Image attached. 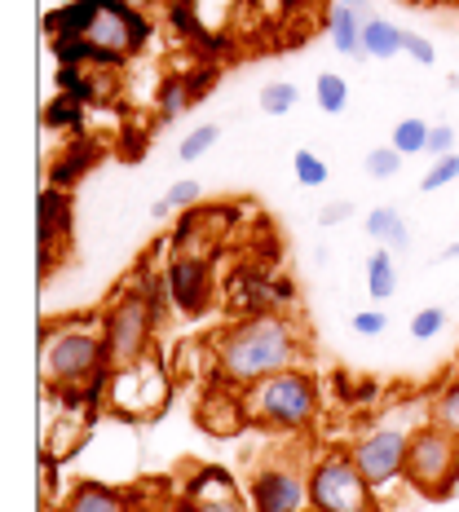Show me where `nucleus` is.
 <instances>
[{
    "label": "nucleus",
    "instance_id": "nucleus-1",
    "mask_svg": "<svg viewBox=\"0 0 459 512\" xmlns=\"http://www.w3.org/2000/svg\"><path fill=\"white\" fill-rule=\"evenodd\" d=\"M305 354V332L292 314H252L212 336V371L221 384L248 389V384L296 367Z\"/></svg>",
    "mask_w": 459,
    "mask_h": 512
},
{
    "label": "nucleus",
    "instance_id": "nucleus-2",
    "mask_svg": "<svg viewBox=\"0 0 459 512\" xmlns=\"http://www.w3.org/2000/svg\"><path fill=\"white\" fill-rule=\"evenodd\" d=\"M40 376H45V389L102 398L106 380H111L102 314L49 318L45 332H40Z\"/></svg>",
    "mask_w": 459,
    "mask_h": 512
},
{
    "label": "nucleus",
    "instance_id": "nucleus-3",
    "mask_svg": "<svg viewBox=\"0 0 459 512\" xmlns=\"http://www.w3.org/2000/svg\"><path fill=\"white\" fill-rule=\"evenodd\" d=\"M318 384L309 371L287 367L274 371V376L256 380L243 389V411H248V424L256 429H287V433H305L309 424L318 420Z\"/></svg>",
    "mask_w": 459,
    "mask_h": 512
},
{
    "label": "nucleus",
    "instance_id": "nucleus-4",
    "mask_svg": "<svg viewBox=\"0 0 459 512\" xmlns=\"http://www.w3.org/2000/svg\"><path fill=\"white\" fill-rule=\"evenodd\" d=\"M168 398H173V376H168L164 358L155 354L128 362V367H115L102 393L106 407L124 415V420H155L168 407Z\"/></svg>",
    "mask_w": 459,
    "mask_h": 512
},
{
    "label": "nucleus",
    "instance_id": "nucleus-5",
    "mask_svg": "<svg viewBox=\"0 0 459 512\" xmlns=\"http://www.w3.org/2000/svg\"><path fill=\"white\" fill-rule=\"evenodd\" d=\"M402 482L424 499H446L459 486V442L442 433L437 424L424 420L411 433L407 464H402Z\"/></svg>",
    "mask_w": 459,
    "mask_h": 512
},
{
    "label": "nucleus",
    "instance_id": "nucleus-6",
    "mask_svg": "<svg viewBox=\"0 0 459 512\" xmlns=\"http://www.w3.org/2000/svg\"><path fill=\"white\" fill-rule=\"evenodd\" d=\"M309 512H376V486L349 451H327L309 464Z\"/></svg>",
    "mask_w": 459,
    "mask_h": 512
},
{
    "label": "nucleus",
    "instance_id": "nucleus-7",
    "mask_svg": "<svg viewBox=\"0 0 459 512\" xmlns=\"http://www.w3.org/2000/svg\"><path fill=\"white\" fill-rule=\"evenodd\" d=\"M102 336H106V358H111V371L151 354L155 314H151L146 292L137 283L120 287V292L111 296V305L102 309Z\"/></svg>",
    "mask_w": 459,
    "mask_h": 512
},
{
    "label": "nucleus",
    "instance_id": "nucleus-8",
    "mask_svg": "<svg viewBox=\"0 0 459 512\" xmlns=\"http://www.w3.org/2000/svg\"><path fill=\"white\" fill-rule=\"evenodd\" d=\"M146 40H151V23H146L137 9L120 5V0H98V9H93L80 45H84V53H89V62L115 67V62L133 58Z\"/></svg>",
    "mask_w": 459,
    "mask_h": 512
},
{
    "label": "nucleus",
    "instance_id": "nucleus-9",
    "mask_svg": "<svg viewBox=\"0 0 459 512\" xmlns=\"http://www.w3.org/2000/svg\"><path fill=\"white\" fill-rule=\"evenodd\" d=\"M292 301H296L292 283L274 279V274L261 270V265H239V270L226 279V305L239 318H252V314H287Z\"/></svg>",
    "mask_w": 459,
    "mask_h": 512
},
{
    "label": "nucleus",
    "instance_id": "nucleus-10",
    "mask_svg": "<svg viewBox=\"0 0 459 512\" xmlns=\"http://www.w3.org/2000/svg\"><path fill=\"white\" fill-rule=\"evenodd\" d=\"M248 499L252 512H309V473H296L287 460H270L252 473Z\"/></svg>",
    "mask_w": 459,
    "mask_h": 512
},
{
    "label": "nucleus",
    "instance_id": "nucleus-11",
    "mask_svg": "<svg viewBox=\"0 0 459 512\" xmlns=\"http://www.w3.org/2000/svg\"><path fill=\"white\" fill-rule=\"evenodd\" d=\"M168 279V296H173V309L181 318H199L212 309V256L199 252H173L164 265Z\"/></svg>",
    "mask_w": 459,
    "mask_h": 512
},
{
    "label": "nucleus",
    "instance_id": "nucleus-12",
    "mask_svg": "<svg viewBox=\"0 0 459 512\" xmlns=\"http://www.w3.org/2000/svg\"><path fill=\"white\" fill-rule=\"evenodd\" d=\"M407 446H411V433L407 429H393V424H384V429H371L367 437H358V442L349 446V455H354V464L362 468V477H367L376 490H384V486H393L402 477Z\"/></svg>",
    "mask_w": 459,
    "mask_h": 512
},
{
    "label": "nucleus",
    "instance_id": "nucleus-13",
    "mask_svg": "<svg viewBox=\"0 0 459 512\" xmlns=\"http://www.w3.org/2000/svg\"><path fill=\"white\" fill-rule=\"evenodd\" d=\"M71 234V195L62 186H45L40 190V270H49V252L62 248Z\"/></svg>",
    "mask_w": 459,
    "mask_h": 512
},
{
    "label": "nucleus",
    "instance_id": "nucleus-14",
    "mask_svg": "<svg viewBox=\"0 0 459 512\" xmlns=\"http://www.w3.org/2000/svg\"><path fill=\"white\" fill-rule=\"evenodd\" d=\"M58 512H133V490H115L106 482H80Z\"/></svg>",
    "mask_w": 459,
    "mask_h": 512
},
{
    "label": "nucleus",
    "instance_id": "nucleus-15",
    "mask_svg": "<svg viewBox=\"0 0 459 512\" xmlns=\"http://www.w3.org/2000/svg\"><path fill=\"white\" fill-rule=\"evenodd\" d=\"M362 27H367V9L332 5V14H327V36H332L336 53H345V58H367L362 53Z\"/></svg>",
    "mask_w": 459,
    "mask_h": 512
},
{
    "label": "nucleus",
    "instance_id": "nucleus-16",
    "mask_svg": "<svg viewBox=\"0 0 459 512\" xmlns=\"http://www.w3.org/2000/svg\"><path fill=\"white\" fill-rule=\"evenodd\" d=\"M181 499H195V504H208V499H239V486H234L230 468L199 464L195 473L186 477V495H181Z\"/></svg>",
    "mask_w": 459,
    "mask_h": 512
},
{
    "label": "nucleus",
    "instance_id": "nucleus-17",
    "mask_svg": "<svg viewBox=\"0 0 459 512\" xmlns=\"http://www.w3.org/2000/svg\"><path fill=\"white\" fill-rule=\"evenodd\" d=\"M362 226H367V234L380 243V248H389V252H407L411 248V226H407V217H402L398 208H389V204L371 208Z\"/></svg>",
    "mask_w": 459,
    "mask_h": 512
},
{
    "label": "nucleus",
    "instance_id": "nucleus-18",
    "mask_svg": "<svg viewBox=\"0 0 459 512\" xmlns=\"http://www.w3.org/2000/svg\"><path fill=\"white\" fill-rule=\"evenodd\" d=\"M429 424H437V429L451 433L455 442H459V371H455V376H446L433 389V398H429Z\"/></svg>",
    "mask_w": 459,
    "mask_h": 512
},
{
    "label": "nucleus",
    "instance_id": "nucleus-19",
    "mask_svg": "<svg viewBox=\"0 0 459 512\" xmlns=\"http://www.w3.org/2000/svg\"><path fill=\"white\" fill-rule=\"evenodd\" d=\"M402 36H407V31L393 27L389 18H367V27H362V53L376 62H389L402 53Z\"/></svg>",
    "mask_w": 459,
    "mask_h": 512
},
{
    "label": "nucleus",
    "instance_id": "nucleus-20",
    "mask_svg": "<svg viewBox=\"0 0 459 512\" xmlns=\"http://www.w3.org/2000/svg\"><path fill=\"white\" fill-rule=\"evenodd\" d=\"M398 252L389 248H376L367 256V292L376 296V301H389L393 292H398V261H393Z\"/></svg>",
    "mask_w": 459,
    "mask_h": 512
},
{
    "label": "nucleus",
    "instance_id": "nucleus-21",
    "mask_svg": "<svg viewBox=\"0 0 459 512\" xmlns=\"http://www.w3.org/2000/svg\"><path fill=\"white\" fill-rule=\"evenodd\" d=\"M314 102H318V111H327V115H340L349 106V84L345 76H336V71H323V76L314 80Z\"/></svg>",
    "mask_w": 459,
    "mask_h": 512
},
{
    "label": "nucleus",
    "instance_id": "nucleus-22",
    "mask_svg": "<svg viewBox=\"0 0 459 512\" xmlns=\"http://www.w3.org/2000/svg\"><path fill=\"white\" fill-rule=\"evenodd\" d=\"M429 128L433 124H424V120H402L398 128H393V137H389V146L393 151H402V155H424L429 151Z\"/></svg>",
    "mask_w": 459,
    "mask_h": 512
},
{
    "label": "nucleus",
    "instance_id": "nucleus-23",
    "mask_svg": "<svg viewBox=\"0 0 459 512\" xmlns=\"http://www.w3.org/2000/svg\"><path fill=\"white\" fill-rule=\"evenodd\" d=\"M186 106H190L186 76H168L164 84H159V124H173Z\"/></svg>",
    "mask_w": 459,
    "mask_h": 512
},
{
    "label": "nucleus",
    "instance_id": "nucleus-24",
    "mask_svg": "<svg viewBox=\"0 0 459 512\" xmlns=\"http://www.w3.org/2000/svg\"><path fill=\"white\" fill-rule=\"evenodd\" d=\"M296 102H301V89H296L292 80H270L261 89V111L265 115H287V111H296Z\"/></svg>",
    "mask_w": 459,
    "mask_h": 512
},
{
    "label": "nucleus",
    "instance_id": "nucleus-25",
    "mask_svg": "<svg viewBox=\"0 0 459 512\" xmlns=\"http://www.w3.org/2000/svg\"><path fill=\"white\" fill-rule=\"evenodd\" d=\"M217 142H221V128H217V124H199L195 133H186V137H181L177 159H181V164H195V159H199V155H208Z\"/></svg>",
    "mask_w": 459,
    "mask_h": 512
},
{
    "label": "nucleus",
    "instance_id": "nucleus-26",
    "mask_svg": "<svg viewBox=\"0 0 459 512\" xmlns=\"http://www.w3.org/2000/svg\"><path fill=\"white\" fill-rule=\"evenodd\" d=\"M292 173L301 186H327V164L314 151H296L292 155Z\"/></svg>",
    "mask_w": 459,
    "mask_h": 512
},
{
    "label": "nucleus",
    "instance_id": "nucleus-27",
    "mask_svg": "<svg viewBox=\"0 0 459 512\" xmlns=\"http://www.w3.org/2000/svg\"><path fill=\"white\" fill-rule=\"evenodd\" d=\"M446 327V309L442 305H424V309H415V318H411V336L415 340H433L437 332Z\"/></svg>",
    "mask_w": 459,
    "mask_h": 512
},
{
    "label": "nucleus",
    "instance_id": "nucleus-28",
    "mask_svg": "<svg viewBox=\"0 0 459 512\" xmlns=\"http://www.w3.org/2000/svg\"><path fill=\"white\" fill-rule=\"evenodd\" d=\"M459 177V155H446V159H433V168L424 173L420 181V190L424 195H433V190H442V186H451V181Z\"/></svg>",
    "mask_w": 459,
    "mask_h": 512
},
{
    "label": "nucleus",
    "instance_id": "nucleus-29",
    "mask_svg": "<svg viewBox=\"0 0 459 512\" xmlns=\"http://www.w3.org/2000/svg\"><path fill=\"white\" fill-rule=\"evenodd\" d=\"M164 199H168V208L173 212H190V208L204 204V186H199V181H173Z\"/></svg>",
    "mask_w": 459,
    "mask_h": 512
},
{
    "label": "nucleus",
    "instance_id": "nucleus-30",
    "mask_svg": "<svg viewBox=\"0 0 459 512\" xmlns=\"http://www.w3.org/2000/svg\"><path fill=\"white\" fill-rule=\"evenodd\" d=\"M93 159H98V151H93V146H76V155H71L67 164L53 168V181H49V186H62V190H67V181H71V177H80L84 168L93 164Z\"/></svg>",
    "mask_w": 459,
    "mask_h": 512
},
{
    "label": "nucleus",
    "instance_id": "nucleus-31",
    "mask_svg": "<svg viewBox=\"0 0 459 512\" xmlns=\"http://www.w3.org/2000/svg\"><path fill=\"white\" fill-rule=\"evenodd\" d=\"M402 151H393V146H376V151L367 155V173L371 177H398V168H402Z\"/></svg>",
    "mask_w": 459,
    "mask_h": 512
},
{
    "label": "nucleus",
    "instance_id": "nucleus-32",
    "mask_svg": "<svg viewBox=\"0 0 459 512\" xmlns=\"http://www.w3.org/2000/svg\"><path fill=\"white\" fill-rule=\"evenodd\" d=\"M402 53H411V58L420 62V67H433V62H437L433 40H429V36H420V31H407V36H402Z\"/></svg>",
    "mask_w": 459,
    "mask_h": 512
},
{
    "label": "nucleus",
    "instance_id": "nucleus-33",
    "mask_svg": "<svg viewBox=\"0 0 459 512\" xmlns=\"http://www.w3.org/2000/svg\"><path fill=\"white\" fill-rule=\"evenodd\" d=\"M424 155H433V159L455 155V128L451 124H433L429 128V151H424Z\"/></svg>",
    "mask_w": 459,
    "mask_h": 512
},
{
    "label": "nucleus",
    "instance_id": "nucleus-34",
    "mask_svg": "<svg viewBox=\"0 0 459 512\" xmlns=\"http://www.w3.org/2000/svg\"><path fill=\"white\" fill-rule=\"evenodd\" d=\"M173 512H248L243 499H208V504H195V499H177Z\"/></svg>",
    "mask_w": 459,
    "mask_h": 512
},
{
    "label": "nucleus",
    "instance_id": "nucleus-35",
    "mask_svg": "<svg viewBox=\"0 0 459 512\" xmlns=\"http://www.w3.org/2000/svg\"><path fill=\"white\" fill-rule=\"evenodd\" d=\"M384 327H389V314H384V309H358L354 314V332L358 336H380Z\"/></svg>",
    "mask_w": 459,
    "mask_h": 512
},
{
    "label": "nucleus",
    "instance_id": "nucleus-36",
    "mask_svg": "<svg viewBox=\"0 0 459 512\" xmlns=\"http://www.w3.org/2000/svg\"><path fill=\"white\" fill-rule=\"evenodd\" d=\"M80 106H84V102H76V98H62V102H49V106H45V124H76Z\"/></svg>",
    "mask_w": 459,
    "mask_h": 512
},
{
    "label": "nucleus",
    "instance_id": "nucleus-37",
    "mask_svg": "<svg viewBox=\"0 0 459 512\" xmlns=\"http://www.w3.org/2000/svg\"><path fill=\"white\" fill-rule=\"evenodd\" d=\"M354 217V204L349 199H340V204H327L323 212H318V226H340V221Z\"/></svg>",
    "mask_w": 459,
    "mask_h": 512
},
{
    "label": "nucleus",
    "instance_id": "nucleus-38",
    "mask_svg": "<svg viewBox=\"0 0 459 512\" xmlns=\"http://www.w3.org/2000/svg\"><path fill=\"white\" fill-rule=\"evenodd\" d=\"M186 89H190V102H199L212 89V71H195V76H186Z\"/></svg>",
    "mask_w": 459,
    "mask_h": 512
},
{
    "label": "nucleus",
    "instance_id": "nucleus-39",
    "mask_svg": "<svg viewBox=\"0 0 459 512\" xmlns=\"http://www.w3.org/2000/svg\"><path fill=\"white\" fill-rule=\"evenodd\" d=\"M177 504V499H173ZM173 504H137V495H133V512H173Z\"/></svg>",
    "mask_w": 459,
    "mask_h": 512
},
{
    "label": "nucleus",
    "instance_id": "nucleus-40",
    "mask_svg": "<svg viewBox=\"0 0 459 512\" xmlns=\"http://www.w3.org/2000/svg\"><path fill=\"white\" fill-rule=\"evenodd\" d=\"M168 212H173V208H168V199H155V204H151V217H155V221H164Z\"/></svg>",
    "mask_w": 459,
    "mask_h": 512
},
{
    "label": "nucleus",
    "instance_id": "nucleus-41",
    "mask_svg": "<svg viewBox=\"0 0 459 512\" xmlns=\"http://www.w3.org/2000/svg\"><path fill=\"white\" fill-rule=\"evenodd\" d=\"M279 5H283V9H292V14H296V9H309V5H318V0H279Z\"/></svg>",
    "mask_w": 459,
    "mask_h": 512
},
{
    "label": "nucleus",
    "instance_id": "nucleus-42",
    "mask_svg": "<svg viewBox=\"0 0 459 512\" xmlns=\"http://www.w3.org/2000/svg\"><path fill=\"white\" fill-rule=\"evenodd\" d=\"M442 261H459V239H455V243H446V248H442Z\"/></svg>",
    "mask_w": 459,
    "mask_h": 512
},
{
    "label": "nucleus",
    "instance_id": "nucleus-43",
    "mask_svg": "<svg viewBox=\"0 0 459 512\" xmlns=\"http://www.w3.org/2000/svg\"><path fill=\"white\" fill-rule=\"evenodd\" d=\"M120 5H128V9H137V14H146V5H151V0H120Z\"/></svg>",
    "mask_w": 459,
    "mask_h": 512
},
{
    "label": "nucleus",
    "instance_id": "nucleus-44",
    "mask_svg": "<svg viewBox=\"0 0 459 512\" xmlns=\"http://www.w3.org/2000/svg\"><path fill=\"white\" fill-rule=\"evenodd\" d=\"M336 5H354V9H362V5H367V0H336Z\"/></svg>",
    "mask_w": 459,
    "mask_h": 512
},
{
    "label": "nucleus",
    "instance_id": "nucleus-45",
    "mask_svg": "<svg viewBox=\"0 0 459 512\" xmlns=\"http://www.w3.org/2000/svg\"><path fill=\"white\" fill-rule=\"evenodd\" d=\"M40 512H58V508H49V504H45V508H40Z\"/></svg>",
    "mask_w": 459,
    "mask_h": 512
}]
</instances>
